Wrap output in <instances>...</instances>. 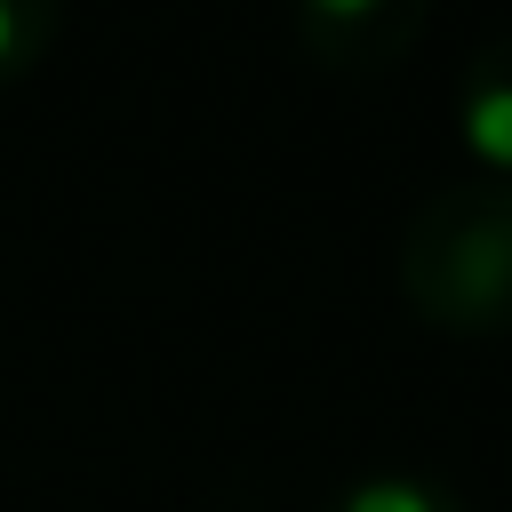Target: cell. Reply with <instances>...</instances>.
I'll use <instances>...</instances> for the list:
<instances>
[{"mask_svg":"<svg viewBox=\"0 0 512 512\" xmlns=\"http://www.w3.org/2000/svg\"><path fill=\"white\" fill-rule=\"evenodd\" d=\"M400 296L448 336L512 328V184L456 176L400 224Z\"/></svg>","mask_w":512,"mask_h":512,"instance_id":"obj_1","label":"cell"},{"mask_svg":"<svg viewBox=\"0 0 512 512\" xmlns=\"http://www.w3.org/2000/svg\"><path fill=\"white\" fill-rule=\"evenodd\" d=\"M424 24V0H296V32L320 64H344V72H376V64H400V48L416 40Z\"/></svg>","mask_w":512,"mask_h":512,"instance_id":"obj_2","label":"cell"},{"mask_svg":"<svg viewBox=\"0 0 512 512\" xmlns=\"http://www.w3.org/2000/svg\"><path fill=\"white\" fill-rule=\"evenodd\" d=\"M456 128H464V152L480 160V176H504L512 184V32L480 40L456 72Z\"/></svg>","mask_w":512,"mask_h":512,"instance_id":"obj_3","label":"cell"},{"mask_svg":"<svg viewBox=\"0 0 512 512\" xmlns=\"http://www.w3.org/2000/svg\"><path fill=\"white\" fill-rule=\"evenodd\" d=\"M336 512H464V496L424 480V472H360L336 496Z\"/></svg>","mask_w":512,"mask_h":512,"instance_id":"obj_4","label":"cell"},{"mask_svg":"<svg viewBox=\"0 0 512 512\" xmlns=\"http://www.w3.org/2000/svg\"><path fill=\"white\" fill-rule=\"evenodd\" d=\"M56 32V0H0V72L32 64Z\"/></svg>","mask_w":512,"mask_h":512,"instance_id":"obj_5","label":"cell"}]
</instances>
